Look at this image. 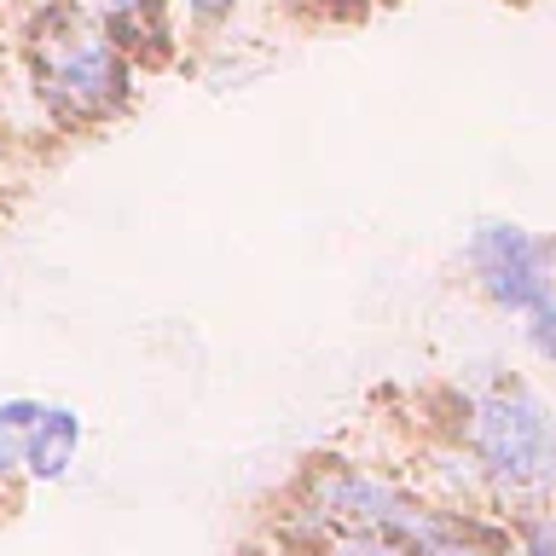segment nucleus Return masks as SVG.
<instances>
[{
  "label": "nucleus",
  "mask_w": 556,
  "mask_h": 556,
  "mask_svg": "<svg viewBox=\"0 0 556 556\" xmlns=\"http://www.w3.org/2000/svg\"><path fill=\"white\" fill-rule=\"evenodd\" d=\"M406 469L429 498L510 528L556 504V382L510 359H476L441 377L417 417Z\"/></svg>",
  "instance_id": "nucleus-1"
},
{
  "label": "nucleus",
  "mask_w": 556,
  "mask_h": 556,
  "mask_svg": "<svg viewBox=\"0 0 556 556\" xmlns=\"http://www.w3.org/2000/svg\"><path fill=\"white\" fill-rule=\"evenodd\" d=\"M24 93L59 134H99L139 104V64L128 41L81 7L24 12L17 35Z\"/></svg>",
  "instance_id": "nucleus-2"
},
{
  "label": "nucleus",
  "mask_w": 556,
  "mask_h": 556,
  "mask_svg": "<svg viewBox=\"0 0 556 556\" xmlns=\"http://www.w3.org/2000/svg\"><path fill=\"white\" fill-rule=\"evenodd\" d=\"M458 267L469 295L516 337L521 359L556 382V232L516 215H481L458 243Z\"/></svg>",
  "instance_id": "nucleus-3"
},
{
  "label": "nucleus",
  "mask_w": 556,
  "mask_h": 556,
  "mask_svg": "<svg viewBox=\"0 0 556 556\" xmlns=\"http://www.w3.org/2000/svg\"><path fill=\"white\" fill-rule=\"evenodd\" d=\"M87 446H93V417L76 400L41 394V417L29 434V458H24V493H59L81 476Z\"/></svg>",
  "instance_id": "nucleus-4"
},
{
  "label": "nucleus",
  "mask_w": 556,
  "mask_h": 556,
  "mask_svg": "<svg viewBox=\"0 0 556 556\" xmlns=\"http://www.w3.org/2000/svg\"><path fill=\"white\" fill-rule=\"evenodd\" d=\"M24 12H41V7H81L93 12L99 24H111L128 52L139 64H168L174 59V41H180V7L174 0H17Z\"/></svg>",
  "instance_id": "nucleus-5"
},
{
  "label": "nucleus",
  "mask_w": 556,
  "mask_h": 556,
  "mask_svg": "<svg viewBox=\"0 0 556 556\" xmlns=\"http://www.w3.org/2000/svg\"><path fill=\"white\" fill-rule=\"evenodd\" d=\"M35 417H41V394H0V493L24 486Z\"/></svg>",
  "instance_id": "nucleus-6"
},
{
  "label": "nucleus",
  "mask_w": 556,
  "mask_h": 556,
  "mask_svg": "<svg viewBox=\"0 0 556 556\" xmlns=\"http://www.w3.org/2000/svg\"><path fill=\"white\" fill-rule=\"evenodd\" d=\"M510 551L516 556H556V504L510 521Z\"/></svg>",
  "instance_id": "nucleus-7"
},
{
  "label": "nucleus",
  "mask_w": 556,
  "mask_h": 556,
  "mask_svg": "<svg viewBox=\"0 0 556 556\" xmlns=\"http://www.w3.org/2000/svg\"><path fill=\"white\" fill-rule=\"evenodd\" d=\"M174 7H180V29H191V35H220V29L238 24L243 0H174Z\"/></svg>",
  "instance_id": "nucleus-8"
}]
</instances>
